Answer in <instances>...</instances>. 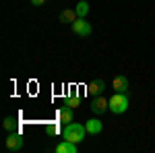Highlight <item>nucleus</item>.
<instances>
[{"instance_id": "7", "label": "nucleus", "mask_w": 155, "mask_h": 153, "mask_svg": "<svg viewBox=\"0 0 155 153\" xmlns=\"http://www.w3.org/2000/svg\"><path fill=\"white\" fill-rule=\"evenodd\" d=\"M79 151V147H77V143H72V141H64L58 143L56 145V153H77Z\"/></svg>"}, {"instance_id": "5", "label": "nucleus", "mask_w": 155, "mask_h": 153, "mask_svg": "<svg viewBox=\"0 0 155 153\" xmlns=\"http://www.w3.org/2000/svg\"><path fill=\"white\" fill-rule=\"evenodd\" d=\"M106 110H110V99L101 97V95H99V97H93V104H91V112L99 116V114H104Z\"/></svg>"}, {"instance_id": "2", "label": "nucleus", "mask_w": 155, "mask_h": 153, "mask_svg": "<svg viewBox=\"0 0 155 153\" xmlns=\"http://www.w3.org/2000/svg\"><path fill=\"white\" fill-rule=\"evenodd\" d=\"M110 110L114 112V114H124L126 110H128V93H116L110 97Z\"/></svg>"}, {"instance_id": "15", "label": "nucleus", "mask_w": 155, "mask_h": 153, "mask_svg": "<svg viewBox=\"0 0 155 153\" xmlns=\"http://www.w3.org/2000/svg\"><path fill=\"white\" fill-rule=\"evenodd\" d=\"M31 2H33V4H35V6H41V4H44V2H46V0H31Z\"/></svg>"}, {"instance_id": "14", "label": "nucleus", "mask_w": 155, "mask_h": 153, "mask_svg": "<svg viewBox=\"0 0 155 153\" xmlns=\"http://www.w3.org/2000/svg\"><path fill=\"white\" fill-rule=\"evenodd\" d=\"M81 104H83L81 95H71V97L66 99V106H71L72 110H74V108H81Z\"/></svg>"}, {"instance_id": "10", "label": "nucleus", "mask_w": 155, "mask_h": 153, "mask_svg": "<svg viewBox=\"0 0 155 153\" xmlns=\"http://www.w3.org/2000/svg\"><path fill=\"white\" fill-rule=\"evenodd\" d=\"M58 120L60 122H66V124H68V122H72V108L71 106H62L58 110Z\"/></svg>"}, {"instance_id": "8", "label": "nucleus", "mask_w": 155, "mask_h": 153, "mask_svg": "<svg viewBox=\"0 0 155 153\" xmlns=\"http://www.w3.org/2000/svg\"><path fill=\"white\" fill-rule=\"evenodd\" d=\"M114 89L116 91H120V93H128V79L124 77V75H118L116 79H114Z\"/></svg>"}, {"instance_id": "9", "label": "nucleus", "mask_w": 155, "mask_h": 153, "mask_svg": "<svg viewBox=\"0 0 155 153\" xmlns=\"http://www.w3.org/2000/svg\"><path fill=\"white\" fill-rule=\"evenodd\" d=\"M77 19H79V15H77V11H74V8H66V11L60 12V21H62V23H71L72 25Z\"/></svg>"}, {"instance_id": "6", "label": "nucleus", "mask_w": 155, "mask_h": 153, "mask_svg": "<svg viewBox=\"0 0 155 153\" xmlns=\"http://www.w3.org/2000/svg\"><path fill=\"white\" fill-rule=\"evenodd\" d=\"M104 89H106V83L101 81V79H95V81H91L87 85V93L91 95V97H99V95L104 93Z\"/></svg>"}, {"instance_id": "4", "label": "nucleus", "mask_w": 155, "mask_h": 153, "mask_svg": "<svg viewBox=\"0 0 155 153\" xmlns=\"http://www.w3.org/2000/svg\"><path fill=\"white\" fill-rule=\"evenodd\" d=\"M4 145H6V149H11V151H19V149L23 147V137H21L17 130H12V132H8Z\"/></svg>"}, {"instance_id": "13", "label": "nucleus", "mask_w": 155, "mask_h": 153, "mask_svg": "<svg viewBox=\"0 0 155 153\" xmlns=\"http://www.w3.org/2000/svg\"><path fill=\"white\" fill-rule=\"evenodd\" d=\"M2 126L8 130V132L17 130V118H15V116H6V118H4V122H2Z\"/></svg>"}, {"instance_id": "3", "label": "nucleus", "mask_w": 155, "mask_h": 153, "mask_svg": "<svg viewBox=\"0 0 155 153\" xmlns=\"http://www.w3.org/2000/svg\"><path fill=\"white\" fill-rule=\"evenodd\" d=\"M71 27H72V31H74L79 37H89L91 31H93V29H91V23H87L85 19H77Z\"/></svg>"}, {"instance_id": "11", "label": "nucleus", "mask_w": 155, "mask_h": 153, "mask_svg": "<svg viewBox=\"0 0 155 153\" xmlns=\"http://www.w3.org/2000/svg\"><path fill=\"white\" fill-rule=\"evenodd\" d=\"M85 126H87V132H91V135H99V132H101V128H104V126H101V122H99L97 118L87 120V124H85Z\"/></svg>"}, {"instance_id": "1", "label": "nucleus", "mask_w": 155, "mask_h": 153, "mask_svg": "<svg viewBox=\"0 0 155 153\" xmlns=\"http://www.w3.org/2000/svg\"><path fill=\"white\" fill-rule=\"evenodd\" d=\"M85 135H87V126L85 124H79V122H68L64 130H62V137L66 139V141H72V143H79L85 139Z\"/></svg>"}, {"instance_id": "12", "label": "nucleus", "mask_w": 155, "mask_h": 153, "mask_svg": "<svg viewBox=\"0 0 155 153\" xmlns=\"http://www.w3.org/2000/svg\"><path fill=\"white\" fill-rule=\"evenodd\" d=\"M74 11H77V15H79V19H85V17H87V12H89V2L81 0V2L74 6Z\"/></svg>"}]
</instances>
